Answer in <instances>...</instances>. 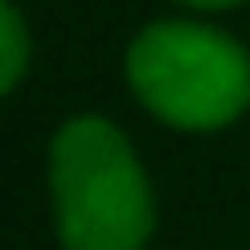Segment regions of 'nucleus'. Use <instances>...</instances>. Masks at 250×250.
<instances>
[{
    "instance_id": "nucleus-2",
    "label": "nucleus",
    "mask_w": 250,
    "mask_h": 250,
    "mask_svg": "<svg viewBox=\"0 0 250 250\" xmlns=\"http://www.w3.org/2000/svg\"><path fill=\"white\" fill-rule=\"evenodd\" d=\"M128 83L172 128H226L250 108V54L191 20H157L128 44Z\"/></svg>"
},
{
    "instance_id": "nucleus-4",
    "label": "nucleus",
    "mask_w": 250,
    "mask_h": 250,
    "mask_svg": "<svg viewBox=\"0 0 250 250\" xmlns=\"http://www.w3.org/2000/svg\"><path fill=\"white\" fill-rule=\"evenodd\" d=\"M187 5H196V10H226V5H240V0H187Z\"/></svg>"
},
{
    "instance_id": "nucleus-3",
    "label": "nucleus",
    "mask_w": 250,
    "mask_h": 250,
    "mask_svg": "<svg viewBox=\"0 0 250 250\" xmlns=\"http://www.w3.org/2000/svg\"><path fill=\"white\" fill-rule=\"evenodd\" d=\"M30 64V35L10 0H0V93H10Z\"/></svg>"
},
{
    "instance_id": "nucleus-1",
    "label": "nucleus",
    "mask_w": 250,
    "mask_h": 250,
    "mask_svg": "<svg viewBox=\"0 0 250 250\" xmlns=\"http://www.w3.org/2000/svg\"><path fill=\"white\" fill-rule=\"evenodd\" d=\"M49 187L64 250H143L152 235L147 177L113 123L74 118L54 133Z\"/></svg>"
}]
</instances>
